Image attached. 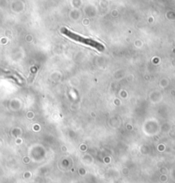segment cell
Returning a JSON list of instances; mask_svg holds the SVG:
<instances>
[{
  "label": "cell",
  "mask_w": 175,
  "mask_h": 183,
  "mask_svg": "<svg viewBox=\"0 0 175 183\" xmlns=\"http://www.w3.org/2000/svg\"><path fill=\"white\" fill-rule=\"evenodd\" d=\"M61 33H63L65 36H67L68 38L74 40V41H77L81 44H84V45L91 46V47L95 48V49H97L99 51H104V46H103V44L99 43V42L92 40V39L91 38H86V37H83L81 36V35L77 34V33H74V32H72L71 30H69V29L66 28V27H62V28L61 29Z\"/></svg>",
  "instance_id": "obj_1"
}]
</instances>
